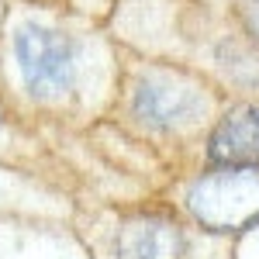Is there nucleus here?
<instances>
[{
  "label": "nucleus",
  "instance_id": "obj_1",
  "mask_svg": "<svg viewBox=\"0 0 259 259\" xmlns=\"http://www.w3.org/2000/svg\"><path fill=\"white\" fill-rule=\"evenodd\" d=\"M190 214L207 232H245L259 225V166L218 162L187 190Z\"/></svg>",
  "mask_w": 259,
  "mask_h": 259
},
{
  "label": "nucleus",
  "instance_id": "obj_2",
  "mask_svg": "<svg viewBox=\"0 0 259 259\" xmlns=\"http://www.w3.org/2000/svg\"><path fill=\"white\" fill-rule=\"evenodd\" d=\"M21 80L35 97H59L76 80V45L52 28L24 24L14 35Z\"/></svg>",
  "mask_w": 259,
  "mask_h": 259
},
{
  "label": "nucleus",
  "instance_id": "obj_3",
  "mask_svg": "<svg viewBox=\"0 0 259 259\" xmlns=\"http://www.w3.org/2000/svg\"><path fill=\"white\" fill-rule=\"evenodd\" d=\"M204 111V97L194 83L173 76H149L135 90V118L159 132H180L194 124Z\"/></svg>",
  "mask_w": 259,
  "mask_h": 259
},
{
  "label": "nucleus",
  "instance_id": "obj_4",
  "mask_svg": "<svg viewBox=\"0 0 259 259\" xmlns=\"http://www.w3.org/2000/svg\"><path fill=\"white\" fill-rule=\"evenodd\" d=\"M211 159L259 166V104H242L218 121L211 135Z\"/></svg>",
  "mask_w": 259,
  "mask_h": 259
},
{
  "label": "nucleus",
  "instance_id": "obj_5",
  "mask_svg": "<svg viewBox=\"0 0 259 259\" xmlns=\"http://www.w3.org/2000/svg\"><path fill=\"white\" fill-rule=\"evenodd\" d=\"M118 245L124 259H180L183 256V232L173 221L142 218L121 232Z\"/></svg>",
  "mask_w": 259,
  "mask_h": 259
},
{
  "label": "nucleus",
  "instance_id": "obj_6",
  "mask_svg": "<svg viewBox=\"0 0 259 259\" xmlns=\"http://www.w3.org/2000/svg\"><path fill=\"white\" fill-rule=\"evenodd\" d=\"M242 24H245V31L259 41V0H245V7H242Z\"/></svg>",
  "mask_w": 259,
  "mask_h": 259
}]
</instances>
